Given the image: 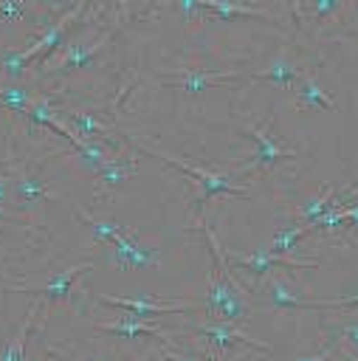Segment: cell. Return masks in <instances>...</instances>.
<instances>
[{
  "label": "cell",
  "mask_w": 358,
  "mask_h": 361,
  "mask_svg": "<svg viewBox=\"0 0 358 361\" xmlns=\"http://www.w3.org/2000/svg\"><path fill=\"white\" fill-rule=\"evenodd\" d=\"M93 327L101 330V333L127 336V338H141V336H158V338H166V336L158 330V324H149L147 319H135V316H130V313H121V316L113 319V322H96Z\"/></svg>",
  "instance_id": "7c38bea8"
},
{
  "label": "cell",
  "mask_w": 358,
  "mask_h": 361,
  "mask_svg": "<svg viewBox=\"0 0 358 361\" xmlns=\"http://www.w3.org/2000/svg\"><path fill=\"white\" fill-rule=\"evenodd\" d=\"M51 355H59L65 361H93V358H82V355H73V353H65V350H56V347H48Z\"/></svg>",
  "instance_id": "f546056e"
},
{
  "label": "cell",
  "mask_w": 358,
  "mask_h": 361,
  "mask_svg": "<svg viewBox=\"0 0 358 361\" xmlns=\"http://www.w3.org/2000/svg\"><path fill=\"white\" fill-rule=\"evenodd\" d=\"M335 333H338V338H344L350 344V350L358 353V322H344L335 327Z\"/></svg>",
  "instance_id": "cb8c5ba5"
},
{
  "label": "cell",
  "mask_w": 358,
  "mask_h": 361,
  "mask_svg": "<svg viewBox=\"0 0 358 361\" xmlns=\"http://www.w3.org/2000/svg\"><path fill=\"white\" fill-rule=\"evenodd\" d=\"M70 118H73V124H76V135L79 138H85V141H93V138H104L107 144H118L113 135H110V130L93 116V113H82V110H70Z\"/></svg>",
  "instance_id": "ffe728a7"
},
{
  "label": "cell",
  "mask_w": 358,
  "mask_h": 361,
  "mask_svg": "<svg viewBox=\"0 0 358 361\" xmlns=\"http://www.w3.org/2000/svg\"><path fill=\"white\" fill-rule=\"evenodd\" d=\"M302 8L313 11V14H330V11H341V3H307Z\"/></svg>",
  "instance_id": "4316f807"
},
{
  "label": "cell",
  "mask_w": 358,
  "mask_h": 361,
  "mask_svg": "<svg viewBox=\"0 0 358 361\" xmlns=\"http://www.w3.org/2000/svg\"><path fill=\"white\" fill-rule=\"evenodd\" d=\"M335 209H338V192L330 189V186H324L319 197H310V200H304V203L296 209V223L313 231V226H316L327 212H335Z\"/></svg>",
  "instance_id": "4fadbf2b"
},
{
  "label": "cell",
  "mask_w": 358,
  "mask_h": 361,
  "mask_svg": "<svg viewBox=\"0 0 358 361\" xmlns=\"http://www.w3.org/2000/svg\"><path fill=\"white\" fill-rule=\"evenodd\" d=\"M242 133H248V135L254 138V144H257V149H254V155H251V161H248L251 169H268V166H273V164H279V161L296 158V152L279 147L276 138L268 135V133H265L262 127H257L254 121H245V124H242Z\"/></svg>",
  "instance_id": "ba28073f"
},
{
  "label": "cell",
  "mask_w": 358,
  "mask_h": 361,
  "mask_svg": "<svg viewBox=\"0 0 358 361\" xmlns=\"http://www.w3.org/2000/svg\"><path fill=\"white\" fill-rule=\"evenodd\" d=\"M161 358H163V361H209V358H200V355H195V353L172 350L169 344H163V347H161Z\"/></svg>",
  "instance_id": "d4e9b609"
},
{
  "label": "cell",
  "mask_w": 358,
  "mask_h": 361,
  "mask_svg": "<svg viewBox=\"0 0 358 361\" xmlns=\"http://www.w3.org/2000/svg\"><path fill=\"white\" fill-rule=\"evenodd\" d=\"M70 203V209H73V214L96 234V243H116L118 237H127V234H132V228H124V226H118V223H113V220H101V217H96L93 212H87V209H82L79 203H73V200H68Z\"/></svg>",
  "instance_id": "5bb4252c"
},
{
  "label": "cell",
  "mask_w": 358,
  "mask_h": 361,
  "mask_svg": "<svg viewBox=\"0 0 358 361\" xmlns=\"http://www.w3.org/2000/svg\"><path fill=\"white\" fill-rule=\"evenodd\" d=\"M163 85L169 87H180L186 93H203L214 85H226L231 79H240L242 73L240 71H211V68H203V71H169V73H155Z\"/></svg>",
  "instance_id": "8992f818"
},
{
  "label": "cell",
  "mask_w": 358,
  "mask_h": 361,
  "mask_svg": "<svg viewBox=\"0 0 358 361\" xmlns=\"http://www.w3.org/2000/svg\"><path fill=\"white\" fill-rule=\"evenodd\" d=\"M268 302H271V307H282V310H310V307H316L313 296L290 290L276 276H271V296H268Z\"/></svg>",
  "instance_id": "e0dca14e"
},
{
  "label": "cell",
  "mask_w": 358,
  "mask_h": 361,
  "mask_svg": "<svg viewBox=\"0 0 358 361\" xmlns=\"http://www.w3.org/2000/svg\"><path fill=\"white\" fill-rule=\"evenodd\" d=\"M223 257L231 268V274L237 276V282L245 288V293L251 296V290L259 288V279L271 271V268H316V259H296V257H279L271 251H234V248H223Z\"/></svg>",
  "instance_id": "7a4b0ae2"
},
{
  "label": "cell",
  "mask_w": 358,
  "mask_h": 361,
  "mask_svg": "<svg viewBox=\"0 0 358 361\" xmlns=\"http://www.w3.org/2000/svg\"><path fill=\"white\" fill-rule=\"evenodd\" d=\"M338 350H341L344 361H358V353H355V350H350V347H341V344H338Z\"/></svg>",
  "instance_id": "4dcf8cb0"
},
{
  "label": "cell",
  "mask_w": 358,
  "mask_h": 361,
  "mask_svg": "<svg viewBox=\"0 0 358 361\" xmlns=\"http://www.w3.org/2000/svg\"><path fill=\"white\" fill-rule=\"evenodd\" d=\"M310 234V228H304V226H299V223H290V226H282L279 228V234L273 237V243H271V254H279V257H285L290 248H296L299 243H302V237H307Z\"/></svg>",
  "instance_id": "44dd1931"
},
{
  "label": "cell",
  "mask_w": 358,
  "mask_h": 361,
  "mask_svg": "<svg viewBox=\"0 0 358 361\" xmlns=\"http://www.w3.org/2000/svg\"><path fill=\"white\" fill-rule=\"evenodd\" d=\"M107 39H110V31L101 34L99 39H93V42H70V45L51 62V73H68V71H73V68L90 65Z\"/></svg>",
  "instance_id": "30bf717a"
},
{
  "label": "cell",
  "mask_w": 358,
  "mask_h": 361,
  "mask_svg": "<svg viewBox=\"0 0 358 361\" xmlns=\"http://www.w3.org/2000/svg\"><path fill=\"white\" fill-rule=\"evenodd\" d=\"M39 307H42V302H39V299H34V302H31V307H28V316L23 319V324H20V330H17V336H14V338L6 344V350L0 353V361H25V344H28L31 324H34V319H37Z\"/></svg>",
  "instance_id": "ac0fdd59"
},
{
  "label": "cell",
  "mask_w": 358,
  "mask_h": 361,
  "mask_svg": "<svg viewBox=\"0 0 358 361\" xmlns=\"http://www.w3.org/2000/svg\"><path fill=\"white\" fill-rule=\"evenodd\" d=\"M333 353H335V347H327V350H321V353H316V355H304V358H296V361H330Z\"/></svg>",
  "instance_id": "f1b7e54d"
},
{
  "label": "cell",
  "mask_w": 358,
  "mask_h": 361,
  "mask_svg": "<svg viewBox=\"0 0 358 361\" xmlns=\"http://www.w3.org/2000/svg\"><path fill=\"white\" fill-rule=\"evenodd\" d=\"M130 172H135V164L132 161L107 158V164L101 169H96V195H104V189H116Z\"/></svg>",
  "instance_id": "d6986e66"
},
{
  "label": "cell",
  "mask_w": 358,
  "mask_h": 361,
  "mask_svg": "<svg viewBox=\"0 0 358 361\" xmlns=\"http://www.w3.org/2000/svg\"><path fill=\"white\" fill-rule=\"evenodd\" d=\"M200 11H214L217 17H254V20H265V23H273L271 17H265L259 8H251V6H237V3H200Z\"/></svg>",
  "instance_id": "7402d4cb"
},
{
  "label": "cell",
  "mask_w": 358,
  "mask_h": 361,
  "mask_svg": "<svg viewBox=\"0 0 358 361\" xmlns=\"http://www.w3.org/2000/svg\"><path fill=\"white\" fill-rule=\"evenodd\" d=\"M25 68H28V62H25V56H23V51H6L3 54V59H0V71H6L8 76H14V79H20L23 73H25Z\"/></svg>",
  "instance_id": "603a6c76"
},
{
  "label": "cell",
  "mask_w": 358,
  "mask_h": 361,
  "mask_svg": "<svg viewBox=\"0 0 358 361\" xmlns=\"http://www.w3.org/2000/svg\"><path fill=\"white\" fill-rule=\"evenodd\" d=\"M192 231H200L206 237L209 245V257H211V279H209V290L200 299V310L209 319L217 322H228V324H242L248 319V307H245V288L237 282V276L231 274L226 257H223V245L217 240V234L209 228L206 220H200L197 226H192Z\"/></svg>",
  "instance_id": "6da1fadb"
},
{
  "label": "cell",
  "mask_w": 358,
  "mask_h": 361,
  "mask_svg": "<svg viewBox=\"0 0 358 361\" xmlns=\"http://www.w3.org/2000/svg\"><path fill=\"white\" fill-rule=\"evenodd\" d=\"M200 338L203 344L214 347V350H223V353H231L237 347H251V350H259V353H271V347L265 341H257L251 336H245L237 324H228V322H217V319H209V322H200V324H189Z\"/></svg>",
  "instance_id": "5b68a950"
},
{
  "label": "cell",
  "mask_w": 358,
  "mask_h": 361,
  "mask_svg": "<svg viewBox=\"0 0 358 361\" xmlns=\"http://www.w3.org/2000/svg\"><path fill=\"white\" fill-rule=\"evenodd\" d=\"M237 361H259V358H254V355H245V358H237Z\"/></svg>",
  "instance_id": "1f68e13d"
},
{
  "label": "cell",
  "mask_w": 358,
  "mask_h": 361,
  "mask_svg": "<svg viewBox=\"0 0 358 361\" xmlns=\"http://www.w3.org/2000/svg\"><path fill=\"white\" fill-rule=\"evenodd\" d=\"M23 14H28V3H8V0H0V17L17 20V17H23Z\"/></svg>",
  "instance_id": "484cf974"
},
{
  "label": "cell",
  "mask_w": 358,
  "mask_h": 361,
  "mask_svg": "<svg viewBox=\"0 0 358 361\" xmlns=\"http://www.w3.org/2000/svg\"><path fill=\"white\" fill-rule=\"evenodd\" d=\"M352 203H358V183H352L350 189L338 192V209H344V206H352Z\"/></svg>",
  "instance_id": "83f0119b"
},
{
  "label": "cell",
  "mask_w": 358,
  "mask_h": 361,
  "mask_svg": "<svg viewBox=\"0 0 358 361\" xmlns=\"http://www.w3.org/2000/svg\"><path fill=\"white\" fill-rule=\"evenodd\" d=\"M11 183H14V195H17V200H20L23 209H34L37 200H42V197H56V192L51 189V183L42 175H37L34 169H28V166H23L11 178Z\"/></svg>",
  "instance_id": "8fae6325"
},
{
  "label": "cell",
  "mask_w": 358,
  "mask_h": 361,
  "mask_svg": "<svg viewBox=\"0 0 358 361\" xmlns=\"http://www.w3.org/2000/svg\"><path fill=\"white\" fill-rule=\"evenodd\" d=\"M113 262L118 268H155L161 262V251L155 245H141L138 231H132L113 243Z\"/></svg>",
  "instance_id": "52a82bcc"
},
{
  "label": "cell",
  "mask_w": 358,
  "mask_h": 361,
  "mask_svg": "<svg viewBox=\"0 0 358 361\" xmlns=\"http://www.w3.org/2000/svg\"><path fill=\"white\" fill-rule=\"evenodd\" d=\"M135 147H138L141 152H149V155L161 158L163 164L175 166V169H178V172H183L186 178H192V180L197 183V189H200V195H197V206H203V209H206V203H209L211 197H217V195L240 197V200H245V197H248V189L242 186V180H234V178H228V175H220V172H209V169L192 166V164H186V161H180V158H172V155H166V152H161V149L147 147L144 141H138Z\"/></svg>",
  "instance_id": "3957f363"
},
{
  "label": "cell",
  "mask_w": 358,
  "mask_h": 361,
  "mask_svg": "<svg viewBox=\"0 0 358 361\" xmlns=\"http://www.w3.org/2000/svg\"><path fill=\"white\" fill-rule=\"evenodd\" d=\"M259 361H271V358H259Z\"/></svg>",
  "instance_id": "d6a6232c"
},
{
  "label": "cell",
  "mask_w": 358,
  "mask_h": 361,
  "mask_svg": "<svg viewBox=\"0 0 358 361\" xmlns=\"http://www.w3.org/2000/svg\"><path fill=\"white\" fill-rule=\"evenodd\" d=\"M90 268V262L85 259V262H79V265H73V268H65V271H59L48 285H42V288H25V285H20V288H14L17 293H31L34 299H39V302H56V299H70L73 296V282L85 274Z\"/></svg>",
  "instance_id": "9c48e42d"
},
{
  "label": "cell",
  "mask_w": 358,
  "mask_h": 361,
  "mask_svg": "<svg viewBox=\"0 0 358 361\" xmlns=\"http://www.w3.org/2000/svg\"><path fill=\"white\" fill-rule=\"evenodd\" d=\"M296 107H319V110H335V102L333 96L319 85L316 76H310L304 71V76L299 79V87H296Z\"/></svg>",
  "instance_id": "9a60e30c"
},
{
  "label": "cell",
  "mask_w": 358,
  "mask_h": 361,
  "mask_svg": "<svg viewBox=\"0 0 358 361\" xmlns=\"http://www.w3.org/2000/svg\"><path fill=\"white\" fill-rule=\"evenodd\" d=\"M96 302L121 307L124 313L135 319H152V316H180L186 310H200V299H180V296H110V293H96Z\"/></svg>",
  "instance_id": "277c9868"
},
{
  "label": "cell",
  "mask_w": 358,
  "mask_h": 361,
  "mask_svg": "<svg viewBox=\"0 0 358 361\" xmlns=\"http://www.w3.org/2000/svg\"><path fill=\"white\" fill-rule=\"evenodd\" d=\"M304 76V68L293 65L290 59H273L268 68H259V71H251L248 79H265V82H276L282 87H293V82H299Z\"/></svg>",
  "instance_id": "2e32d148"
}]
</instances>
